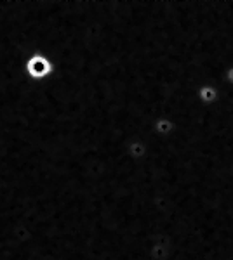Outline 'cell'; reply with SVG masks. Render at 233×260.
<instances>
[{"label": "cell", "instance_id": "obj_1", "mask_svg": "<svg viewBox=\"0 0 233 260\" xmlns=\"http://www.w3.org/2000/svg\"><path fill=\"white\" fill-rule=\"evenodd\" d=\"M27 71L31 78H44L53 71V64L47 57L40 56V54H35L30 59L27 61Z\"/></svg>", "mask_w": 233, "mask_h": 260}]
</instances>
